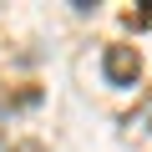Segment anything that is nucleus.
I'll use <instances>...</instances> for the list:
<instances>
[{"instance_id":"f257e3e1","label":"nucleus","mask_w":152,"mask_h":152,"mask_svg":"<svg viewBox=\"0 0 152 152\" xmlns=\"http://www.w3.org/2000/svg\"><path fill=\"white\" fill-rule=\"evenodd\" d=\"M102 76H107V86H137L142 56H137L132 46H107V51H102Z\"/></svg>"},{"instance_id":"f03ea898","label":"nucleus","mask_w":152,"mask_h":152,"mask_svg":"<svg viewBox=\"0 0 152 152\" xmlns=\"http://www.w3.org/2000/svg\"><path fill=\"white\" fill-rule=\"evenodd\" d=\"M5 152H51V147H46L41 137H20V142H10Z\"/></svg>"}]
</instances>
